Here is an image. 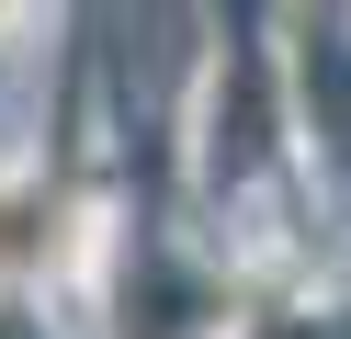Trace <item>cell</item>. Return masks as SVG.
<instances>
[{
	"label": "cell",
	"mask_w": 351,
	"mask_h": 339,
	"mask_svg": "<svg viewBox=\"0 0 351 339\" xmlns=\"http://www.w3.org/2000/svg\"><path fill=\"white\" fill-rule=\"evenodd\" d=\"M46 249H57V203L34 192V181H23V192H0V271H34Z\"/></svg>",
	"instance_id": "obj_1"
}]
</instances>
